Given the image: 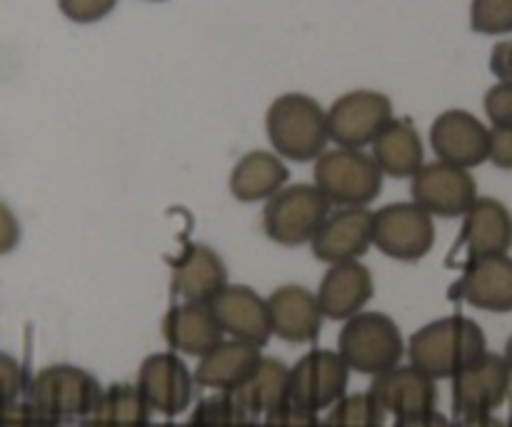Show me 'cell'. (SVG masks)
I'll list each match as a JSON object with an SVG mask.
<instances>
[{
  "mask_svg": "<svg viewBox=\"0 0 512 427\" xmlns=\"http://www.w3.org/2000/svg\"><path fill=\"white\" fill-rule=\"evenodd\" d=\"M188 423L190 427H258L260 420L240 408L230 395L218 393L200 400Z\"/></svg>",
  "mask_w": 512,
  "mask_h": 427,
  "instance_id": "obj_29",
  "label": "cell"
},
{
  "mask_svg": "<svg viewBox=\"0 0 512 427\" xmlns=\"http://www.w3.org/2000/svg\"><path fill=\"white\" fill-rule=\"evenodd\" d=\"M20 243V223L18 215L0 200V255L10 253Z\"/></svg>",
  "mask_w": 512,
  "mask_h": 427,
  "instance_id": "obj_37",
  "label": "cell"
},
{
  "mask_svg": "<svg viewBox=\"0 0 512 427\" xmlns=\"http://www.w3.org/2000/svg\"><path fill=\"white\" fill-rule=\"evenodd\" d=\"M470 25L485 35L512 33V0H473Z\"/></svg>",
  "mask_w": 512,
  "mask_h": 427,
  "instance_id": "obj_30",
  "label": "cell"
},
{
  "mask_svg": "<svg viewBox=\"0 0 512 427\" xmlns=\"http://www.w3.org/2000/svg\"><path fill=\"white\" fill-rule=\"evenodd\" d=\"M385 413L373 393H353L328 410L323 418L325 427H385Z\"/></svg>",
  "mask_w": 512,
  "mask_h": 427,
  "instance_id": "obj_28",
  "label": "cell"
},
{
  "mask_svg": "<svg viewBox=\"0 0 512 427\" xmlns=\"http://www.w3.org/2000/svg\"><path fill=\"white\" fill-rule=\"evenodd\" d=\"M348 380L350 368L338 350H310L290 368V403L318 415L348 395Z\"/></svg>",
  "mask_w": 512,
  "mask_h": 427,
  "instance_id": "obj_8",
  "label": "cell"
},
{
  "mask_svg": "<svg viewBox=\"0 0 512 427\" xmlns=\"http://www.w3.org/2000/svg\"><path fill=\"white\" fill-rule=\"evenodd\" d=\"M370 393L378 400L380 408L393 415L395 420L435 413V405H438V385H435V380L410 363H400L398 368L378 375L370 385Z\"/></svg>",
  "mask_w": 512,
  "mask_h": 427,
  "instance_id": "obj_15",
  "label": "cell"
},
{
  "mask_svg": "<svg viewBox=\"0 0 512 427\" xmlns=\"http://www.w3.org/2000/svg\"><path fill=\"white\" fill-rule=\"evenodd\" d=\"M118 0H58L60 13L73 23H98L113 13Z\"/></svg>",
  "mask_w": 512,
  "mask_h": 427,
  "instance_id": "obj_32",
  "label": "cell"
},
{
  "mask_svg": "<svg viewBox=\"0 0 512 427\" xmlns=\"http://www.w3.org/2000/svg\"><path fill=\"white\" fill-rule=\"evenodd\" d=\"M505 427H512V418L508 420V423H505Z\"/></svg>",
  "mask_w": 512,
  "mask_h": 427,
  "instance_id": "obj_43",
  "label": "cell"
},
{
  "mask_svg": "<svg viewBox=\"0 0 512 427\" xmlns=\"http://www.w3.org/2000/svg\"><path fill=\"white\" fill-rule=\"evenodd\" d=\"M470 258L508 255L512 248V213L498 198H478L463 215L460 233Z\"/></svg>",
  "mask_w": 512,
  "mask_h": 427,
  "instance_id": "obj_22",
  "label": "cell"
},
{
  "mask_svg": "<svg viewBox=\"0 0 512 427\" xmlns=\"http://www.w3.org/2000/svg\"><path fill=\"white\" fill-rule=\"evenodd\" d=\"M28 375L23 365L8 353H0V408L18 403L20 395L28 393Z\"/></svg>",
  "mask_w": 512,
  "mask_h": 427,
  "instance_id": "obj_31",
  "label": "cell"
},
{
  "mask_svg": "<svg viewBox=\"0 0 512 427\" xmlns=\"http://www.w3.org/2000/svg\"><path fill=\"white\" fill-rule=\"evenodd\" d=\"M373 245V210L368 208H338L325 218L310 250L325 265L360 260Z\"/></svg>",
  "mask_w": 512,
  "mask_h": 427,
  "instance_id": "obj_14",
  "label": "cell"
},
{
  "mask_svg": "<svg viewBox=\"0 0 512 427\" xmlns=\"http://www.w3.org/2000/svg\"><path fill=\"white\" fill-rule=\"evenodd\" d=\"M148 427H190V423H170V420H165V423H150Z\"/></svg>",
  "mask_w": 512,
  "mask_h": 427,
  "instance_id": "obj_42",
  "label": "cell"
},
{
  "mask_svg": "<svg viewBox=\"0 0 512 427\" xmlns=\"http://www.w3.org/2000/svg\"><path fill=\"white\" fill-rule=\"evenodd\" d=\"M338 353L350 370L378 378L398 368L403 355H408V345L390 315L363 310L340 328Z\"/></svg>",
  "mask_w": 512,
  "mask_h": 427,
  "instance_id": "obj_3",
  "label": "cell"
},
{
  "mask_svg": "<svg viewBox=\"0 0 512 427\" xmlns=\"http://www.w3.org/2000/svg\"><path fill=\"white\" fill-rule=\"evenodd\" d=\"M455 293L468 305L488 313H512V258H470Z\"/></svg>",
  "mask_w": 512,
  "mask_h": 427,
  "instance_id": "obj_20",
  "label": "cell"
},
{
  "mask_svg": "<svg viewBox=\"0 0 512 427\" xmlns=\"http://www.w3.org/2000/svg\"><path fill=\"white\" fill-rule=\"evenodd\" d=\"M265 130L280 158L310 163L328 148V110L305 93H285L270 103Z\"/></svg>",
  "mask_w": 512,
  "mask_h": 427,
  "instance_id": "obj_2",
  "label": "cell"
},
{
  "mask_svg": "<svg viewBox=\"0 0 512 427\" xmlns=\"http://www.w3.org/2000/svg\"><path fill=\"white\" fill-rule=\"evenodd\" d=\"M220 328L228 338L263 348L273 335L270 328L268 298L253 290L250 285L230 283L218 298L210 303Z\"/></svg>",
  "mask_w": 512,
  "mask_h": 427,
  "instance_id": "obj_17",
  "label": "cell"
},
{
  "mask_svg": "<svg viewBox=\"0 0 512 427\" xmlns=\"http://www.w3.org/2000/svg\"><path fill=\"white\" fill-rule=\"evenodd\" d=\"M163 338L173 353L200 360L223 343L225 333L210 305L178 303L165 313Z\"/></svg>",
  "mask_w": 512,
  "mask_h": 427,
  "instance_id": "obj_21",
  "label": "cell"
},
{
  "mask_svg": "<svg viewBox=\"0 0 512 427\" xmlns=\"http://www.w3.org/2000/svg\"><path fill=\"white\" fill-rule=\"evenodd\" d=\"M150 408L135 383H115L103 390L88 427H148Z\"/></svg>",
  "mask_w": 512,
  "mask_h": 427,
  "instance_id": "obj_27",
  "label": "cell"
},
{
  "mask_svg": "<svg viewBox=\"0 0 512 427\" xmlns=\"http://www.w3.org/2000/svg\"><path fill=\"white\" fill-rule=\"evenodd\" d=\"M0 427H58L50 418H45L30 400L0 408Z\"/></svg>",
  "mask_w": 512,
  "mask_h": 427,
  "instance_id": "obj_34",
  "label": "cell"
},
{
  "mask_svg": "<svg viewBox=\"0 0 512 427\" xmlns=\"http://www.w3.org/2000/svg\"><path fill=\"white\" fill-rule=\"evenodd\" d=\"M228 268L218 250L205 243H190L173 263L170 290L180 303L210 305L228 288Z\"/></svg>",
  "mask_w": 512,
  "mask_h": 427,
  "instance_id": "obj_16",
  "label": "cell"
},
{
  "mask_svg": "<svg viewBox=\"0 0 512 427\" xmlns=\"http://www.w3.org/2000/svg\"><path fill=\"white\" fill-rule=\"evenodd\" d=\"M138 390L143 393L150 413L163 418H178L190 408L195 393V375L180 360L178 353H153L140 363Z\"/></svg>",
  "mask_w": 512,
  "mask_h": 427,
  "instance_id": "obj_11",
  "label": "cell"
},
{
  "mask_svg": "<svg viewBox=\"0 0 512 427\" xmlns=\"http://www.w3.org/2000/svg\"><path fill=\"white\" fill-rule=\"evenodd\" d=\"M390 178H410L418 175L425 165V148L418 128L408 118H393L383 128V133L373 140V153H370Z\"/></svg>",
  "mask_w": 512,
  "mask_h": 427,
  "instance_id": "obj_25",
  "label": "cell"
},
{
  "mask_svg": "<svg viewBox=\"0 0 512 427\" xmlns=\"http://www.w3.org/2000/svg\"><path fill=\"white\" fill-rule=\"evenodd\" d=\"M318 303L325 320H350L363 313L375 295L373 270L363 260L328 265L318 288Z\"/></svg>",
  "mask_w": 512,
  "mask_h": 427,
  "instance_id": "obj_19",
  "label": "cell"
},
{
  "mask_svg": "<svg viewBox=\"0 0 512 427\" xmlns=\"http://www.w3.org/2000/svg\"><path fill=\"white\" fill-rule=\"evenodd\" d=\"M490 70L500 83H512V40L498 43L490 55Z\"/></svg>",
  "mask_w": 512,
  "mask_h": 427,
  "instance_id": "obj_38",
  "label": "cell"
},
{
  "mask_svg": "<svg viewBox=\"0 0 512 427\" xmlns=\"http://www.w3.org/2000/svg\"><path fill=\"white\" fill-rule=\"evenodd\" d=\"M393 427H453L445 415H440L438 410L428 415H420V418H408V420H395Z\"/></svg>",
  "mask_w": 512,
  "mask_h": 427,
  "instance_id": "obj_39",
  "label": "cell"
},
{
  "mask_svg": "<svg viewBox=\"0 0 512 427\" xmlns=\"http://www.w3.org/2000/svg\"><path fill=\"white\" fill-rule=\"evenodd\" d=\"M373 245L393 260H423L435 245V218L413 200L383 205L373 213Z\"/></svg>",
  "mask_w": 512,
  "mask_h": 427,
  "instance_id": "obj_7",
  "label": "cell"
},
{
  "mask_svg": "<svg viewBox=\"0 0 512 427\" xmlns=\"http://www.w3.org/2000/svg\"><path fill=\"white\" fill-rule=\"evenodd\" d=\"M410 195L413 203H418L433 218H463L470 205L480 198L478 183L470 170L443 160L425 163L418 170V175L410 180Z\"/></svg>",
  "mask_w": 512,
  "mask_h": 427,
  "instance_id": "obj_10",
  "label": "cell"
},
{
  "mask_svg": "<svg viewBox=\"0 0 512 427\" xmlns=\"http://www.w3.org/2000/svg\"><path fill=\"white\" fill-rule=\"evenodd\" d=\"M270 328L285 343H313L323 330V308L318 295L305 285L285 283L268 295Z\"/></svg>",
  "mask_w": 512,
  "mask_h": 427,
  "instance_id": "obj_18",
  "label": "cell"
},
{
  "mask_svg": "<svg viewBox=\"0 0 512 427\" xmlns=\"http://www.w3.org/2000/svg\"><path fill=\"white\" fill-rule=\"evenodd\" d=\"M230 398L255 418H265L290 403V368L283 360L263 355L258 368L238 390L230 393Z\"/></svg>",
  "mask_w": 512,
  "mask_h": 427,
  "instance_id": "obj_26",
  "label": "cell"
},
{
  "mask_svg": "<svg viewBox=\"0 0 512 427\" xmlns=\"http://www.w3.org/2000/svg\"><path fill=\"white\" fill-rule=\"evenodd\" d=\"M490 163L512 170V128H490Z\"/></svg>",
  "mask_w": 512,
  "mask_h": 427,
  "instance_id": "obj_36",
  "label": "cell"
},
{
  "mask_svg": "<svg viewBox=\"0 0 512 427\" xmlns=\"http://www.w3.org/2000/svg\"><path fill=\"white\" fill-rule=\"evenodd\" d=\"M28 400L55 425L88 423L103 388L88 370L78 365L55 363L38 370L28 383Z\"/></svg>",
  "mask_w": 512,
  "mask_h": 427,
  "instance_id": "obj_4",
  "label": "cell"
},
{
  "mask_svg": "<svg viewBox=\"0 0 512 427\" xmlns=\"http://www.w3.org/2000/svg\"><path fill=\"white\" fill-rule=\"evenodd\" d=\"M258 427H325L323 420L310 410L298 408V405L288 403L285 408L275 410V413L260 418Z\"/></svg>",
  "mask_w": 512,
  "mask_h": 427,
  "instance_id": "obj_35",
  "label": "cell"
},
{
  "mask_svg": "<svg viewBox=\"0 0 512 427\" xmlns=\"http://www.w3.org/2000/svg\"><path fill=\"white\" fill-rule=\"evenodd\" d=\"M383 170L358 148L325 150L313 168V183L338 208H368L383 193Z\"/></svg>",
  "mask_w": 512,
  "mask_h": 427,
  "instance_id": "obj_5",
  "label": "cell"
},
{
  "mask_svg": "<svg viewBox=\"0 0 512 427\" xmlns=\"http://www.w3.org/2000/svg\"><path fill=\"white\" fill-rule=\"evenodd\" d=\"M393 118V103L385 93L365 88L350 90L328 108L330 140H335L338 148L363 150L365 145H373Z\"/></svg>",
  "mask_w": 512,
  "mask_h": 427,
  "instance_id": "obj_9",
  "label": "cell"
},
{
  "mask_svg": "<svg viewBox=\"0 0 512 427\" xmlns=\"http://www.w3.org/2000/svg\"><path fill=\"white\" fill-rule=\"evenodd\" d=\"M503 358H505V363H508V365H510V370H512V335L508 338V343H505Z\"/></svg>",
  "mask_w": 512,
  "mask_h": 427,
  "instance_id": "obj_41",
  "label": "cell"
},
{
  "mask_svg": "<svg viewBox=\"0 0 512 427\" xmlns=\"http://www.w3.org/2000/svg\"><path fill=\"white\" fill-rule=\"evenodd\" d=\"M485 113L493 128H512V83H495L485 93Z\"/></svg>",
  "mask_w": 512,
  "mask_h": 427,
  "instance_id": "obj_33",
  "label": "cell"
},
{
  "mask_svg": "<svg viewBox=\"0 0 512 427\" xmlns=\"http://www.w3.org/2000/svg\"><path fill=\"white\" fill-rule=\"evenodd\" d=\"M512 370L503 355L485 353L453 378L455 415H493L508 400Z\"/></svg>",
  "mask_w": 512,
  "mask_h": 427,
  "instance_id": "obj_12",
  "label": "cell"
},
{
  "mask_svg": "<svg viewBox=\"0 0 512 427\" xmlns=\"http://www.w3.org/2000/svg\"><path fill=\"white\" fill-rule=\"evenodd\" d=\"M488 353L483 328L465 315H448L423 325L408 340V360L433 380H453Z\"/></svg>",
  "mask_w": 512,
  "mask_h": 427,
  "instance_id": "obj_1",
  "label": "cell"
},
{
  "mask_svg": "<svg viewBox=\"0 0 512 427\" xmlns=\"http://www.w3.org/2000/svg\"><path fill=\"white\" fill-rule=\"evenodd\" d=\"M290 170L275 150H250L230 170V195L238 203H268L288 185Z\"/></svg>",
  "mask_w": 512,
  "mask_h": 427,
  "instance_id": "obj_24",
  "label": "cell"
},
{
  "mask_svg": "<svg viewBox=\"0 0 512 427\" xmlns=\"http://www.w3.org/2000/svg\"><path fill=\"white\" fill-rule=\"evenodd\" d=\"M260 360H263V353H260L258 345L228 338L198 360V368L193 373L195 383L200 388L230 395L250 378Z\"/></svg>",
  "mask_w": 512,
  "mask_h": 427,
  "instance_id": "obj_23",
  "label": "cell"
},
{
  "mask_svg": "<svg viewBox=\"0 0 512 427\" xmlns=\"http://www.w3.org/2000/svg\"><path fill=\"white\" fill-rule=\"evenodd\" d=\"M430 145L438 160L470 170L490 158V128L468 110L450 108L435 118Z\"/></svg>",
  "mask_w": 512,
  "mask_h": 427,
  "instance_id": "obj_13",
  "label": "cell"
},
{
  "mask_svg": "<svg viewBox=\"0 0 512 427\" xmlns=\"http://www.w3.org/2000/svg\"><path fill=\"white\" fill-rule=\"evenodd\" d=\"M453 427H505V423L495 415H460Z\"/></svg>",
  "mask_w": 512,
  "mask_h": 427,
  "instance_id": "obj_40",
  "label": "cell"
},
{
  "mask_svg": "<svg viewBox=\"0 0 512 427\" xmlns=\"http://www.w3.org/2000/svg\"><path fill=\"white\" fill-rule=\"evenodd\" d=\"M330 215V200L315 183H288L265 203L263 230L273 243L285 248L310 245Z\"/></svg>",
  "mask_w": 512,
  "mask_h": 427,
  "instance_id": "obj_6",
  "label": "cell"
}]
</instances>
